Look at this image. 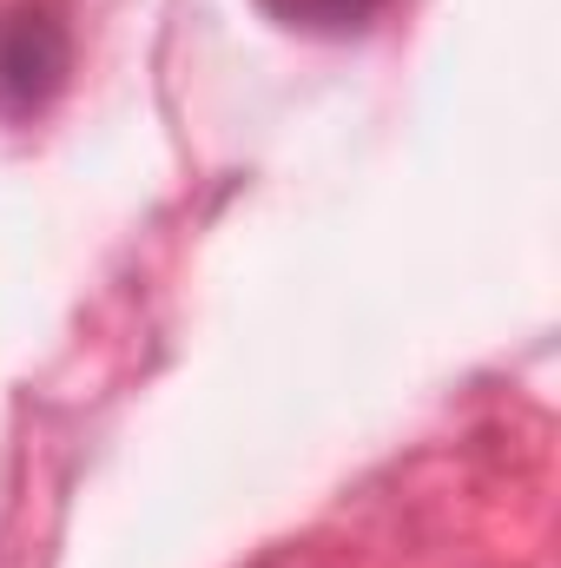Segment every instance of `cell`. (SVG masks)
<instances>
[{"instance_id": "6da1fadb", "label": "cell", "mask_w": 561, "mask_h": 568, "mask_svg": "<svg viewBox=\"0 0 561 568\" xmlns=\"http://www.w3.org/2000/svg\"><path fill=\"white\" fill-rule=\"evenodd\" d=\"M290 27H324V33H344V27H364L384 0H272Z\"/></svg>"}]
</instances>
